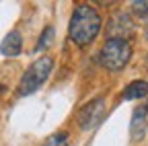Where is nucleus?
<instances>
[{"label": "nucleus", "instance_id": "obj_11", "mask_svg": "<svg viewBox=\"0 0 148 146\" xmlns=\"http://www.w3.org/2000/svg\"><path fill=\"white\" fill-rule=\"evenodd\" d=\"M146 64H148V58H146Z\"/></svg>", "mask_w": 148, "mask_h": 146}, {"label": "nucleus", "instance_id": "obj_1", "mask_svg": "<svg viewBox=\"0 0 148 146\" xmlns=\"http://www.w3.org/2000/svg\"><path fill=\"white\" fill-rule=\"evenodd\" d=\"M99 31H101V14L90 4H78L70 19V39L76 45L84 47L90 41H95Z\"/></svg>", "mask_w": 148, "mask_h": 146}, {"label": "nucleus", "instance_id": "obj_8", "mask_svg": "<svg viewBox=\"0 0 148 146\" xmlns=\"http://www.w3.org/2000/svg\"><path fill=\"white\" fill-rule=\"evenodd\" d=\"M51 39H53V29L51 27H45L43 29V33H41V37H39V41H37V51H43V49H47V45L51 43Z\"/></svg>", "mask_w": 148, "mask_h": 146}, {"label": "nucleus", "instance_id": "obj_9", "mask_svg": "<svg viewBox=\"0 0 148 146\" xmlns=\"http://www.w3.org/2000/svg\"><path fill=\"white\" fill-rule=\"evenodd\" d=\"M43 146H70V144H68V136L66 134H53L51 138L45 140Z\"/></svg>", "mask_w": 148, "mask_h": 146}, {"label": "nucleus", "instance_id": "obj_7", "mask_svg": "<svg viewBox=\"0 0 148 146\" xmlns=\"http://www.w3.org/2000/svg\"><path fill=\"white\" fill-rule=\"evenodd\" d=\"M148 95V82L146 80H134L132 84H127L123 90V97L127 101H134V99H144Z\"/></svg>", "mask_w": 148, "mask_h": 146}, {"label": "nucleus", "instance_id": "obj_3", "mask_svg": "<svg viewBox=\"0 0 148 146\" xmlns=\"http://www.w3.org/2000/svg\"><path fill=\"white\" fill-rule=\"evenodd\" d=\"M51 66H53V60H51L49 56H43V58H39V60H35V62L25 70L21 82H18L16 93L21 95V97H27V95L35 93V90L47 80L49 72H51Z\"/></svg>", "mask_w": 148, "mask_h": 146}, {"label": "nucleus", "instance_id": "obj_10", "mask_svg": "<svg viewBox=\"0 0 148 146\" xmlns=\"http://www.w3.org/2000/svg\"><path fill=\"white\" fill-rule=\"evenodd\" d=\"M132 12L138 16H148V0H136V2H132Z\"/></svg>", "mask_w": 148, "mask_h": 146}, {"label": "nucleus", "instance_id": "obj_4", "mask_svg": "<svg viewBox=\"0 0 148 146\" xmlns=\"http://www.w3.org/2000/svg\"><path fill=\"white\" fill-rule=\"evenodd\" d=\"M105 117V101L103 99H92L78 111V125L80 130H95Z\"/></svg>", "mask_w": 148, "mask_h": 146}, {"label": "nucleus", "instance_id": "obj_2", "mask_svg": "<svg viewBox=\"0 0 148 146\" xmlns=\"http://www.w3.org/2000/svg\"><path fill=\"white\" fill-rule=\"evenodd\" d=\"M130 58H132V47H130L127 39H107L99 53L101 66L111 72L123 70L125 64L130 62Z\"/></svg>", "mask_w": 148, "mask_h": 146}, {"label": "nucleus", "instance_id": "obj_5", "mask_svg": "<svg viewBox=\"0 0 148 146\" xmlns=\"http://www.w3.org/2000/svg\"><path fill=\"white\" fill-rule=\"evenodd\" d=\"M146 111H148V107L146 105H142V107H138L136 111H134V115H132V123H130V134H132V140H142L144 138V134H146Z\"/></svg>", "mask_w": 148, "mask_h": 146}, {"label": "nucleus", "instance_id": "obj_12", "mask_svg": "<svg viewBox=\"0 0 148 146\" xmlns=\"http://www.w3.org/2000/svg\"><path fill=\"white\" fill-rule=\"evenodd\" d=\"M146 37H148V33H146Z\"/></svg>", "mask_w": 148, "mask_h": 146}, {"label": "nucleus", "instance_id": "obj_6", "mask_svg": "<svg viewBox=\"0 0 148 146\" xmlns=\"http://www.w3.org/2000/svg\"><path fill=\"white\" fill-rule=\"evenodd\" d=\"M21 47H23V39L18 35V31H10L2 39V43H0V53L6 58H14L21 53Z\"/></svg>", "mask_w": 148, "mask_h": 146}]
</instances>
